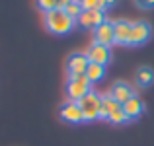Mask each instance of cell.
Here are the masks:
<instances>
[{
  "label": "cell",
  "instance_id": "8fae6325",
  "mask_svg": "<svg viewBox=\"0 0 154 146\" xmlns=\"http://www.w3.org/2000/svg\"><path fill=\"white\" fill-rule=\"evenodd\" d=\"M131 27H133V23L127 22V20H117V22H113L115 43H117V45H129V39H131Z\"/></svg>",
  "mask_w": 154,
  "mask_h": 146
},
{
  "label": "cell",
  "instance_id": "3957f363",
  "mask_svg": "<svg viewBox=\"0 0 154 146\" xmlns=\"http://www.w3.org/2000/svg\"><path fill=\"white\" fill-rule=\"evenodd\" d=\"M78 105H80V109H82V113H84V121H96V119H100V109H102V96L98 94V92H94L92 90L88 96H84L82 99L78 101Z\"/></svg>",
  "mask_w": 154,
  "mask_h": 146
},
{
  "label": "cell",
  "instance_id": "44dd1931",
  "mask_svg": "<svg viewBox=\"0 0 154 146\" xmlns=\"http://www.w3.org/2000/svg\"><path fill=\"white\" fill-rule=\"evenodd\" d=\"M117 4V0H100V6H102V10L105 12L107 8H113Z\"/></svg>",
  "mask_w": 154,
  "mask_h": 146
},
{
  "label": "cell",
  "instance_id": "ac0fdd59",
  "mask_svg": "<svg viewBox=\"0 0 154 146\" xmlns=\"http://www.w3.org/2000/svg\"><path fill=\"white\" fill-rule=\"evenodd\" d=\"M35 4H37V8L43 14H47L51 10H57V0H35Z\"/></svg>",
  "mask_w": 154,
  "mask_h": 146
},
{
  "label": "cell",
  "instance_id": "7402d4cb",
  "mask_svg": "<svg viewBox=\"0 0 154 146\" xmlns=\"http://www.w3.org/2000/svg\"><path fill=\"white\" fill-rule=\"evenodd\" d=\"M70 2H74V0H57V8H60V10H64V8L68 6Z\"/></svg>",
  "mask_w": 154,
  "mask_h": 146
},
{
  "label": "cell",
  "instance_id": "d6986e66",
  "mask_svg": "<svg viewBox=\"0 0 154 146\" xmlns=\"http://www.w3.org/2000/svg\"><path fill=\"white\" fill-rule=\"evenodd\" d=\"M82 10H102L100 6V0H78Z\"/></svg>",
  "mask_w": 154,
  "mask_h": 146
},
{
  "label": "cell",
  "instance_id": "7c38bea8",
  "mask_svg": "<svg viewBox=\"0 0 154 146\" xmlns=\"http://www.w3.org/2000/svg\"><path fill=\"white\" fill-rule=\"evenodd\" d=\"M123 111L127 113V117L131 121L139 119V117L144 113V101L140 99L139 96H133L129 101H125V103H123Z\"/></svg>",
  "mask_w": 154,
  "mask_h": 146
},
{
  "label": "cell",
  "instance_id": "9a60e30c",
  "mask_svg": "<svg viewBox=\"0 0 154 146\" xmlns=\"http://www.w3.org/2000/svg\"><path fill=\"white\" fill-rule=\"evenodd\" d=\"M86 78L90 80L92 86H94V84H98V82H102V80L105 78V66L90 62V64H88V68H86Z\"/></svg>",
  "mask_w": 154,
  "mask_h": 146
},
{
  "label": "cell",
  "instance_id": "5b68a950",
  "mask_svg": "<svg viewBox=\"0 0 154 146\" xmlns=\"http://www.w3.org/2000/svg\"><path fill=\"white\" fill-rule=\"evenodd\" d=\"M105 12L103 10H84L80 14V18L76 20V26L82 27V29H92L94 31L98 26H102L105 22Z\"/></svg>",
  "mask_w": 154,
  "mask_h": 146
},
{
  "label": "cell",
  "instance_id": "5bb4252c",
  "mask_svg": "<svg viewBox=\"0 0 154 146\" xmlns=\"http://www.w3.org/2000/svg\"><path fill=\"white\" fill-rule=\"evenodd\" d=\"M135 82H137V86H140V88L152 86V82H154V70H152L150 66H140L139 70H137V74H135Z\"/></svg>",
  "mask_w": 154,
  "mask_h": 146
},
{
  "label": "cell",
  "instance_id": "7a4b0ae2",
  "mask_svg": "<svg viewBox=\"0 0 154 146\" xmlns=\"http://www.w3.org/2000/svg\"><path fill=\"white\" fill-rule=\"evenodd\" d=\"M92 92V84L86 78V74H78V76H68L66 80V96L72 101H80L84 96H88Z\"/></svg>",
  "mask_w": 154,
  "mask_h": 146
},
{
  "label": "cell",
  "instance_id": "ffe728a7",
  "mask_svg": "<svg viewBox=\"0 0 154 146\" xmlns=\"http://www.w3.org/2000/svg\"><path fill=\"white\" fill-rule=\"evenodd\" d=\"M135 4L143 10H152L154 8V0H135Z\"/></svg>",
  "mask_w": 154,
  "mask_h": 146
},
{
  "label": "cell",
  "instance_id": "6da1fadb",
  "mask_svg": "<svg viewBox=\"0 0 154 146\" xmlns=\"http://www.w3.org/2000/svg\"><path fill=\"white\" fill-rule=\"evenodd\" d=\"M45 27L53 35H68L76 27V20H72L64 10L57 8L45 14Z\"/></svg>",
  "mask_w": 154,
  "mask_h": 146
},
{
  "label": "cell",
  "instance_id": "277c9868",
  "mask_svg": "<svg viewBox=\"0 0 154 146\" xmlns=\"http://www.w3.org/2000/svg\"><path fill=\"white\" fill-rule=\"evenodd\" d=\"M152 37V27L148 22H133L131 27V39H129V47H140L148 43Z\"/></svg>",
  "mask_w": 154,
  "mask_h": 146
},
{
  "label": "cell",
  "instance_id": "30bf717a",
  "mask_svg": "<svg viewBox=\"0 0 154 146\" xmlns=\"http://www.w3.org/2000/svg\"><path fill=\"white\" fill-rule=\"evenodd\" d=\"M109 96H111L115 101H119V103L123 105L125 101H129L133 96H137V94H135V90H133V86H129L127 82H121V80H119V82H115V84L111 86Z\"/></svg>",
  "mask_w": 154,
  "mask_h": 146
},
{
  "label": "cell",
  "instance_id": "e0dca14e",
  "mask_svg": "<svg viewBox=\"0 0 154 146\" xmlns=\"http://www.w3.org/2000/svg\"><path fill=\"white\" fill-rule=\"evenodd\" d=\"M129 117H127V113L123 111V107L121 109H117L115 113H113L111 117H109V123H113V125H125V123H129Z\"/></svg>",
  "mask_w": 154,
  "mask_h": 146
},
{
  "label": "cell",
  "instance_id": "52a82bcc",
  "mask_svg": "<svg viewBox=\"0 0 154 146\" xmlns=\"http://www.w3.org/2000/svg\"><path fill=\"white\" fill-rule=\"evenodd\" d=\"M90 64L86 53H72L66 59V72L68 76H78V74H86V68Z\"/></svg>",
  "mask_w": 154,
  "mask_h": 146
},
{
  "label": "cell",
  "instance_id": "2e32d148",
  "mask_svg": "<svg viewBox=\"0 0 154 146\" xmlns=\"http://www.w3.org/2000/svg\"><path fill=\"white\" fill-rule=\"evenodd\" d=\"M64 12H66V14L70 16L72 20H78V18H80V14H82L84 10H82V6H80L78 0H74V2H70L66 8H64Z\"/></svg>",
  "mask_w": 154,
  "mask_h": 146
},
{
  "label": "cell",
  "instance_id": "ba28073f",
  "mask_svg": "<svg viewBox=\"0 0 154 146\" xmlns=\"http://www.w3.org/2000/svg\"><path fill=\"white\" fill-rule=\"evenodd\" d=\"M86 55H88V59H90V62L105 66V64H109V60H111V47H105L102 43L94 41L90 45V49H88Z\"/></svg>",
  "mask_w": 154,
  "mask_h": 146
},
{
  "label": "cell",
  "instance_id": "4fadbf2b",
  "mask_svg": "<svg viewBox=\"0 0 154 146\" xmlns=\"http://www.w3.org/2000/svg\"><path fill=\"white\" fill-rule=\"evenodd\" d=\"M121 107H123V105H121L119 101H115L109 94L102 96V109H100V119L109 121V117H111L113 113L117 111V109H121Z\"/></svg>",
  "mask_w": 154,
  "mask_h": 146
},
{
  "label": "cell",
  "instance_id": "9c48e42d",
  "mask_svg": "<svg viewBox=\"0 0 154 146\" xmlns=\"http://www.w3.org/2000/svg\"><path fill=\"white\" fill-rule=\"evenodd\" d=\"M94 41L102 43L105 47H111L115 43V29H113V22L105 20L102 26H98L94 29Z\"/></svg>",
  "mask_w": 154,
  "mask_h": 146
},
{
  "label": "cell",
  "instance_id": "8992f818",
  "mask_svg": "<svg viewBox=\"0 0 154 146\" xmlns=\"http://www.w3.org/2000/svg\"><path fill=\"white\" fill-rule=\"evenodd\" d=\"M59 113H60V119L66 121V123H70V125L84 123V113H82V109H80L78 101H72V99L64 101V103L60 105Z\"/></svg>",
  "mask_w": 154,
  "mask_h": 146
}]
</instances>
